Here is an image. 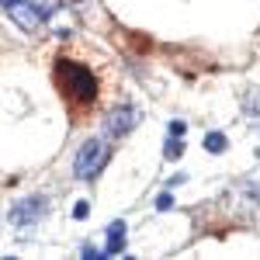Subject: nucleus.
I'll return each instance as SVG.
<instances>
[{
  "instance_id": "obj_8",
  "label": "nucleus",
  "mask_w": 260,
  "mask_h": 260,
  "mask_svg": "<svg viewBox=\"0 0 260 260\" xmlns=\"http://www.w3.org/2000/svg\"><path fill=\"white\" fill-rule=\"evenodd\" d=\"M35 7H39V14H42V21L45 18H52L56 11H59V0H31Z\"/></svg>"
},
{
  "instance_id": "obj_2",
  "label": "nucleus",
  "mask_w": 260,
  "mask_h": 260,
  "mask_svg": "<svg viewBox=\"0 0 260 260\" xmlns=\"http://www.w3.org/2000/svg\"><path fill=\"white\" fill-rule=\"evenodd\" d=\"M111 156V149L104 146V139H90L80 146V153H77V160H73V174L80 180H90L98 177L101 170H104V163Z\"/></svg>"
},
{
  "instance_id": "obj_4",
  "label": "nucleus",
  "mask_w": 260,
  "mask_h": 260,
  "mask_svg": "<svg viewBox=\"0 0 260 260\" xmlns=\"http://www.w3.org/2000/svg\"><path fill=\"white\" fill-rule=\"evenodd\" d=\"M45 212H49V201L42 198V194H39V198H24V201H18V205L11 208V225L28 229V225H35Z\"/></svg>"
},
{
  "instance_id": "obj_13",
  "label": "nucleus",
  "mask_w": 260,
  "mask_h": 260,
  "mask_svg": "<svg viewBox=\"0 0 260 260\" xmlns=\"http://www.w3.org/2000/svg\"><path fill=\"white\" fill-rule=\"evenodd\" d=\"M184 132H187L184 121H170V136H184Z\"/></svg>"
},
{
  "instance_id": "obj_6",
  "label": "nucleus",
  "mask_w": 260,
  "mask_h": 260,
  "mask_svg": "<svg viewBox=\"0 0 260 260\" xmlns=\"http://www.w3.org/2000/svg\"><path fill=\"white\" fill-rule=\"evenodd\" d=\"M121 250H125V222H111L108 225V246H104V253L118 257Z\"/></svg>"
},
{
  "instance_id": "obj_12",
  "label": "nucleus",
  "mask_w": 260,
  "mask_h": 260,
  "mask_svg": "<svg viewBox=\"0 0 260 260\" xmlns=\"http://www.w3.org/2000/svg\"><path fill=\"white\" fill-rule=\"evenodd\" d=\"M83 257H87V260H104V253L94 250V246H83Z\"/></svg>"
},
{
  "instance_id": "obj_9",
  "label": "nucleus",
  "mask_w": 260,
  "mask_h": 260,
  "mask_svg": "<svg viewBox=\"0 0 260 260\" xmlns=\"http://www.w3.org/2000/svg\"><path fill=\"white\" fill-rule=\"evenodd\" d=\"M163 153H167V160H180V153H184V142H180V136H174V139L167 142V149H163Z\"/></svg>"
},
{
  "instance_id": "obj_3",
  "label": "nucleus",
  "mask_w": 260,
  "mask_h": 260,
  "mask_svg": "<svg viewBox=\"0 0 260 260\" xmlns=\"http://www.w3.org/2000/svg\"><path fill=\"white\" fill-rule=\"evenodd\" d=\"M0 7H4V14L14 21L18 28H24V31H35L42 24V14H39V7H35L31 0H0Z\"/></svg>"
},
{
  "instance_id": "obj_1",
  "label": "nucleus",
  "mask_w": 260,
  "mask_h": 260,
  "mask_svg": "<svg viewBox=\"0 0 260 260\" xmlns=\"http://www.w3.org/2000/svg\"><path fill=\"white\" fill-rule=\"evenodd\" d=\"M56 80H59V87L66 90V98L73 104H94L98 101V80L80 62L56 59Z\"/></svg>"
},
{
  "instance_id": "obj_5",
  "label": "nucleus",
  "mask_w": 260,
  "mask_h": 260,
  "mask_svg": "<svg viewBox=\"0 0 260 260\" xmlns=\"http://www.w3.org/2000/svg\"><path fill=\"white\" fill-rule=\"evenodd\" d=\"M139 125V111L136 108H115L111 115H108V121H104V128H108V136H125V132H132Z\"/></svg>"
},
{
  "instance_id": "obj_11",
  "label": "nucleus",
  "mask_w": 260,
  "mask_h": 260,
  "mask_svg": "<svg viewBox=\"0 0 260 260\" xmlns=\"http://www.w3.org/2000/svg\"><path fill=\"white\" fill-rule=\"evenodd\" d=\"M87 215H90V205H87V201H77V208H73V219H87Z\"/></svg>"
},
{
  "instance_id": "obj_7",
  "label": "nucleus",
  "mask_w": 260,
  "mask_h": 260,
  "mask_svg": "<svg viewBox=\"0 0 260 260\" xmlns=\"http://www.w3.org/2000/svg\"><path fill=\"white\" fill-rule=\"evenodd\" d=\"M225 146H229V139H225L222 132H208V136H205V149H208V153H222Z\"/></svg>"
},
{
  "instance_id": "obj_10",
  "label": "nucleus",
  "mask_w": 260,
  "mask_h": 260,
  "mask_svg": "<svg viewBox=\"0 0 260 260\" xmlns=\"http://www.w3.org/2000/svg\"><path fill=\"white\" fill-rule=\"evenodd\" d=\"M156 208H160V212H170V208H174V194H170V191H163L160 198H156Z\"/></svg>"
}]
</instances>
